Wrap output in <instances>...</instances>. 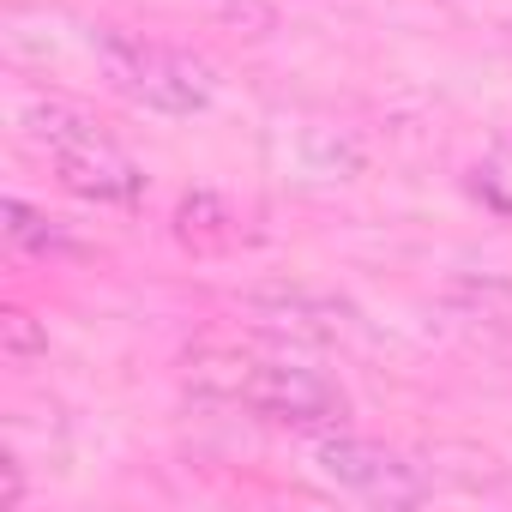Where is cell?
<instances>
[{"mask_svg": "<svg viewBox=\"0 0 512 512\" xmlns=\"http://www.w3.org/2000/svg\"><path fill=\"white\" fill-rule=\"evenodd\" d=\"M0 344H7V362H13V368H31V362L49 350V332H43L25 308H7V314H0Z\"/></svg>", "mask_w": 512, "mask_h": 512, "instance_id": "obj_9", "label": "cell"}, {"mask_svg": "<svg viewBox=\"0 0 512 512\" xmlns=\"http://www.w3.org/2000/svg\"><path fill=\"white\" fill-rule=\"evenodd\" d=\"M314 476L350 500H368V506H422L434 494V476L416 458H404L380 440L344 434V428L314 434Z\"/></svg>", "mask_w": 512, "mask_h": 512, "instance_id": "obj_3", "label": "cell"}, {"mask_svg": "<svg viewBox=\"0 0 512 512\" xmlns=\"http://www.w3.org/2000/svg\"><path fill=\"white\" fill-rule=\"evenodd\" d=\"M260 326L272 332H290V338H350L356 332V308L338 302V296H320V290H260V296H247L241 302Z\"/></svg>", "mask_w": 512, "mask_h": 512, "instance_id": "obj_5", "label": "cell"}, {"mask_svg": "<svg viewBox=\"0 0 512 512\" xmlns=\"http://www.w3.org/2000/svg\"><path fill=\"white\" fill-rule=\"evenodd\" d=\"M470 193H476L488 211L512 217V145H494V151L470 169Z\"/></svg>", "mask_w": 512, "mask_h": 512, "instance_id": "obj_8", "label": "cell"}, {"mask_svg": "<svg viewBox=\"0 0 512 512\" xmlns=\"http://www.w3.org/2000/svg\"><path fill=\"white\" fill-rule=\"evenodd\" d=\"M506 362H512V344H506Z\"/></svg>", "mask_w": 512, "mask_h": 512, "instance_id": "obj_11", "label": "cell"}, {"mask_svg": "<svg viewBox=\"0 0 512 512\" xmlns=\"http://www.w3.org/2000/svg\"><path fill=\"white\" fill-rule=\"evenodd\" d=\"M91 55H97V73L109 79V91H121L127 103H139L151 115H205L217 97V73L175 43H151V37L97 25Z\"/></svg>", "mask_w": 512, "mask_h": 512, "instance_id": "obj_2", "label": "cell"}, {"mask_svg": "<svg viewBox=\"0 0 512 512\" xmlns=\"http://www.w3.org/2000/svg\"><path fill=\"white\" fill-rule=\"evenodd\" d=\"M175 241L181 247H193V253H217V247H229L235 241V211H229V199H217V193H187L181 205H175Z\"/></svg>", "mask_w": 512, "mask_h": 512, "instance_id": "obj_6", "label": "cell"}, {"mask_svg": "<svg viewBox=\"0 0 512 512\" xmlns=\"http://www.w3.org/2000/svg\"><path fill=\"white\" fill-rule=\"evenodd\" d=\"M7 241L13 247H25V253H79L73 247V235L55 223V217H43L37 205H25V199H7Z\"/></svg>", "mask_w": 512, "mask_h": 512, "instance_id": "obj_7", "label": "cell"}, {"mask_svg": "<svg viewBox=\"0 0 512 512\" xmlns=\"http://www.w3.org/2000/svg\"><path fill=\"white\" fill-rule=\"evenodd\" d=\"M229 7H247V0H229Z\"/></svg>", "mask_w": 512, "mask_h": 512, "instance_id": "obj_10", "label": "cell"}, {"mask_svg": "<svg viewBox=\"0 0 512 512\" xmlns=\"http://www.w3.org/2000/svg\"><path fill=\"white\" fill-rule=\"evenodd\" d=\"M235 410L260 416V422H272V428L326 434V428H344L350 398H344L320 368H296V362H260V356H247L241 386H235Z\"/></svg>", "mask_w": 512, "mask_h": 512, "instance_id": "obj_4", "label": "cell"}, {"mask_svg": "<svg viewBox=\"0 0 512 512\" xmlns=\"http://www.w3.org/2000/svg\"><path fill=\"white\" fill-rule=\"evenodd\" d=\"M19 133L25 145H37L55 169V181L91 205H109V211H133L145 199V169L91 121L85 103L73 97H25L19 103Z\"/></svg>", "mask_w": 512, "mask_h": 512, "instance_id": "obj_1", "label": "cell"}]
</instances>
